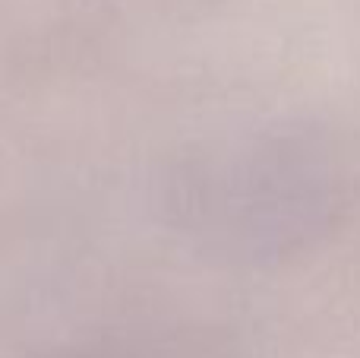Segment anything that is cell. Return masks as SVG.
<instances>
[{
  "mask_svg": "<svg viewBox=\"0 0 360 358\" xmlns=\"http://www.w3.org/2000/svg\"><path fill=\"white\" fill-rule=\"evenodd\" d=\"M348 194L351 171L338 146L319 130L281 127L190 162L174 209L205 251L278 260L335 226Z\"/></svg>",
  "mask_w": 360,
  "mask_h": 358,
  "instance_id": "1",
  "label": "cell"
}]
</instances>
